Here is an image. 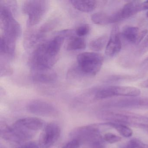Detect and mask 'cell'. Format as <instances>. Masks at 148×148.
<instances>
[{"label":"cell","mask_w":148,"mask_h":148,"mask_svg":"<svg viewBox=\"0 0 148 148\" xmlns=\"http://www.w3.org/2000/svg\"><path fill=\"white\" fill-rule=\"evenodd\" d=\"M18 148H40V147L39 143L31 141L25 143Z\"/></svg>","instance_id":"cell-30"},{"label":"cell","mask_w":148,"mask_h":148,"mask_svg":"<svg viewBox=\"0 0 148 148\" xmlns=\"http://www.w3.org/2000/svg\"><path fill=\"white\" fill-rule=\"evenodd\" d=\"M97 116L100 119L110 123L148 128V118L136 113L125 111L104 110L99 112Z\"/></svg>","instance_id":"cell-1"},{"label":"cell","mask_w":148,"mask_h":148,"mask_svg":"<svg viewBox=\"0 0 148 148\" xmlns=\"http://www.w3.org/2000/svg\"><path fill=\"white\" fill-rule=\"evenodd\" d=\"M139 69L143 71H148V57L142 61L139 66Z\"/></svg>","instance_id":"cell-31"},{"label":"cell","mask_w":148,"mask_h":148,"mask_svg":"<svg viewBox=\"0 0 148 148\" xmlns=\"http://www.w3.org/2000/svg\"><path fill=\"white\" fill-rule=\"evenodd\" d=\"M70 136L71 139H77L81 143L87 144L90 147L94 143L103 140L99 129L96 125L75 128L71 132Z\"/></svg>","instance_id":"cell-7"},{"label":"cell","mask_w":148,"mask_h":148,"mask_svg":"<svg viewBox=\"0 0 148 148\" xmlns=\"http://www.w3.org/2000/svg\"><path fill=\"white\" fill-rule=\"evenodd\" d=\"M108 40L109 38L107 35H101L91 41L89 44V47L91 50L94 51H99L106 47Z\"/></svg>","instance_id":"cell-20"},{"label":"cell","mask_w":148,"mask_h":148,"mask_svg":"<svg viewBox=\"0 0 148 148\" xmlns=\"http://www.w3.org/2000/svg\"><path fill=\"white\" fill-rule=\"evenodd\" d=\"M90 32V27L88 24H82L77 27L75 30L76 34L81 38L87 35Z\"/></svg>","instance_id":"cell-24"},{"label":"cell","mask_w":148,"mask_h":148,"mask_svg":"<svg viewBox=\"0 0 148 148\" xmlns=\"http://www.w3.org/2000/svg\"><path fill=\"white\" fill-rule=\"evenodd\" d=\"M44 121L35 117H27L18 119L14 125L20 128L32 138L35 134L44 126Z\"/></svg>","instance_id":"cell-10"},{"label":"cell","mask_w":148,"mask_h":148,"mask_svg":"<svg viewBox=\"0 0 148 148\" xmlns=\"http://www.w3.org/2000/svg\"><path fill=\"white\" fill-rule=\"evenodd\" d=\"M33 80L37 83L49 84L56 81L57 74L52 69H37L32 70Z\"/></svg>","instance_id":"cell-13"},{"label":"cell","mask_w":148,"mask_h":148,"mask_svg":"<svg viewBox=\"0 0 148 148\" xmlns=\"http://www.w3.org/2000/svg\"><path fill=\"white\" fill-rule=\"evenodd\" d=\"M58 57L53 56L48 51L45 42L37 46L30 59L31 70L52 69Z\"/></svg>","instance_id":"cell-5"},{"label":"cell","mask_w":148,"mask_h":148,"mask_svg":"<svg viewBox=\"0 0 148 148\" xmlns=\"http://www.w3.org/2000/svg\"><path fill=\"white\" fill-rule=\"evenodd\" d=\"M142 2L138 1H130L126 3L121 9L117 11L120 21L128 18L140 11Z\"/></svg>","instance_id":"cell-15"},{"label":"cell","mask_w":148,"mask_h":148,"mask_svg":"<svg viewBox=\"0 0 148 148\" xmlns=\"http://www.w3.org/2000/svg\"><path fill=\"white\" fill-rule=\"evenodd\" d=\"M70 2L77 10L83 12L88 13L92 12L97 5L96 1H71Z\"/></svg>","instance_id":"cell-17"},{"label":"cell","mask_w":148,"mask_h":148,"mask_svg":"<svg viewBox=\"0 0 148 148\" xmlns=\"http://www.w3.org/2000/svg\"><path fill=\"white\" fill-rule=\"evenodd\" d=\"M59 23V20L57 18L53 19L48 21L46 22L43 24L40 27L38 32L40 33L45 35V34L55 29Z\"/></svg>","instance_id":"cell-22"},{"label":"cell","mask_w":148,"mask_h":148,"mask_svg":"<svg viewBox=\"0 0 148 148\" xmlns=\"http://www.w3.org/2000/svg\"><path fill=\"white\" fill-rule=\"evenodd\" d=\"M49 1L43 0L27 1L23 5V11L27 16V25L32 27L38 24L46 14Z\"/></svg>","instance_id":"cell-4"},{"label":"cell","mask_w":148,"mask_h":148,"mask_svg":"<svg viewBox=\"0 0 148 148\" xmlns=\"http://www.w3.org/2000/svg\"><path fill=\"white\" fill-rule=\"evenodd\" d=\"M103 138L104 141L110 144L118 143L122 139L121 137L110 132H108L105 134L103 136Z\"/></svg>","instance_id":"cell-25"},{"label":"cell","mask_w":148,"mask_h":148,"mask_svg":"<svg viewBox=\"0 0 148 148\" xmlns=\"http://www.w3.org/2000/svg\"><path fill=\"white\" fill-rule=\"evenodd\" d=\"M140 86L142 88H148V79L141 82L140 84Z\"/></svg>","instance_id":"cell-33"},{"label":"cell","mask_w":148,"mask_h":148,"mask_svg":"<svg viewBox=\"0 0 148 148\" xmlns=\"http://www.w3.org/2000/svg\"><path fill=\"white\" fill-rule=\"evenodd\" d=\"M0 21L4 34L17 40L21 33L18 22L14 18L12 12L4 4H0Z\"/></svg>","instance_id":"cell-6"},{"label":"cell","mask_w":148,"mask_h":148,"mask_svg":"<svg viewBox=\"0 0 148 148\" xmlns=\"http://www.w3.org/2000/svg\"><path fill=\"white\" fill-rule=\"evenodd\" d=\"M137 108L148 109V97L144 98H138Z\"/></svg>","instance_id":"cell-29"},{"label":"cell","mask_w":148,"mask_h":148,"mask_svg":"<svg viewBox=\"0 0 148 148\" xmlns=\"http://www.w3.org/2000/svg\"><path fill=\"white\" fill-rule=\"evenodd\" d=\"M148 51V34L145 38L144 39L138 47L137 53L138 55H143Z\"/></svg>","instance_id":"cell-26"},{"label":"cell","mask_w":148,"mask_h":148,"mask_svg":"<svg viewBox=\"0 0 148 148\" xmlns=\"http://www.w3.org/2000/svg\"><path fill=\"white\" fill-rule=\"evenodd\" d=\"M86 47L85 40L81 37L73 36L69 38L67 50L69 51H78L84 49Z\"/></svg>","instance_id":"cell-19"},{"label":"cell","mask_w":148,"mask_h":148,"mask_svg":"<svg viewBox=\"0 0 148 148\" xmlns=\"http://www.w3.org/2000/svg\"><path fill=\"white\" fill-rule=\"evenodd\" d=\"M140 94V90L136 87L109 86L95 89L94 100H101L115 97H136Z\"/></svg>","instance_id":"cell-3"},{"label":"cell","mask_w":148,"mask_h":148,"mask_svg":"<svg viewBox=\"0 0 148 148\" xmlns=\"http://www.w3.org/2000/svg\"><path fill=\"white\" fill-rule=\"evenodd\" d=\"M146 17L148 18V11H147V12H146Z\"/></svg>","instance_id":"cell-34"},{"label":"cell","mask_w":148,"mask_h":148,"mask_svg":"<svg viewBox=\"0 0 148 148\" xmlns=\"http://www.w3.org/2000/svg\"><path fill=\"white\" fill-rule=\"evenodd\" d=\"M146 116L148 118V114H147V116Z\"/></svg>","instance_id":"cell-35"},{"label":"cell","mask_w":148,"mask_h":148,"mask_svg":"<svg viewBox=\"0 0 148 148\" xmlns=\"http://www.w3.org/2000/svg\"><path fill=\"white\" fill-rule=\"evenodd\" d=\"M141 8H142V11L148 10V1L142 2Z\"/></svg>","instance_id":"cell-32"},{"label":"cell","mask_w":148,"mask_h":148,"mask_svg":"<svg viewBox=\"0 0 148 148\" xmlns=\"http://www.w3.org/2000/svg\"><path fill=\"white\" fill-rule=\"evenodd\" d=\"M13 70L10 66L8 64H1V76H8L10 75L12 73Z\"/></svg>","instance_id":"cell-27"},{"label":"cell","mask_w":148,"mask_h":148,"mask_svg":"<svg viewBox=\"0 0 148 148\" xmlns=\"http://www.w3.org/2000/svg\"><path fill=\"white\" fill-rule=\"evenodd\" d=\"M146 130H147V131H148V128H146Z\"/></svg>","instance_id":"cell-36"},{"label":"cell","mask_w":148,"mask_h":148,"mask_svg":"<svg viewBox=\"0 0 148 148\" xmlns=\"http://www.w3.org/2000/svg\"><path fill=\"white\" fill-rule=\"evenodd\" d=\"M120 33L117 25L112 27L110 35L106 47L105 53L108 57H113L118 54L122 49Z\"/></svg>","instance_id":"cell-11"},{"label":"cell","mask_w":148,"mask_h":148,"mask_svg":"<svg viewBox=\"0 0 148 148\" xmlns=\"http://www.w3.org/2000/svg\"><path fill=\"white\" fill-rule=\"evenodd\" d=\"M27 110L29 112L37 116L44 117H55L58 111L51 103L44 100H33L28 104Z\"/></svg>","instance_id":"cell-9"},{"label":"cell","mask_w":148,"mask_h":148,"mask_svg":"<svg viewBox=\"0 0 148 148\" xmlns=\"http://www.w3.org/2000/svg\"><path fill=\"white\" fill-rule=\"evenodd\" d=\"M81 144L77 139H71L70 141L64 145L62 148H79Z\"/></svg>","instance_id":"cell-28"},{"label":"cell","mask_w":148,"mask_h":148,"mask_svg":"<svg viewBox=\"0 0 148 148\" xmlns=\"http://www.w3.org/2000/svg\"><path fill=\"white\" fill-rule=\"evenodd\" d=\"M145 76L143 73L138 74H120L109 76L104 80L105 83H112L123 81H134L141 79Z\"/></svg>","instance_id":"cell-16"},{"label":"cell","mask_w":148,"mask_h":148,"mask_svg":"<svg viewBox=\"0 0 148 148\" xmlns=\"http://www.w3.org/2000/svg\"><path fill=\"white\" fill-rule=\"evenodd\" d=\"M94 24L99 25H106L112 24L111 14L104 12H97L93 14L91 17Z\"/></svg>","instance_id":"cell-18"},{"label":"cell","mask_w":148,"mask_h":148,"mask_svg":"<svg viewBox=\"0 0 148 148\" xmlns=\"http://www.w3.org/2000/svg\"><path fill=\"white\" fill-rule=\"evenodd\" d=\"M16 40L4 34L1 35L0 40L1 56L14 58L15 56Z\"/></svg>","instance_id":"cell-14"},{"label":"cell","mask_w":148,"mask_h":148,"mask_svg":"<svg viewBox=\"0 0 148 148\" xmlns=\"http://www.w3.org/2000/svg\"><path fill=\"white\" fill-rule=\"evenodd\" d=\"M106 125L115 129L121 136L124 137H130L133 134L132 130L125 125L116 123H106Z\"/></svg>","instance_id":"cell-21"},{"label":"cell","mask_w":148,"mask_h":148,"mask_svg":"<svg viewBox=\"0 0 148 148\" xmlns=\"http://www.w3.org/2000/svg\"><path fill=\"white\" fill-rule=\"evenodd\" d=\"M61 134V129L58 124L51 123L47 125L40 137V148H51L57 143Z\"/></svg>","instance_id":"cell-8"},{"label":"cell","mask_w":148,"mask_h":148,"mask_svg":"<svg viewBox=\"0 0 148 148\" xmlns=\"http://www.w3.org/2000/svg\"><path fill=\"white\" fill-rule=\"evenodd\" d=\"M123 148H148V144L134 138L130 140Z\"/></svg>","instance_id":"cell-23"},{"label":"cell","mask_w":148,"mask_h":148,"mask_svg":"<svg viewBox=\"0 0 148 148\" xmlns=\"http://www.w3.org/2000/svg\"><path fill=\"white\" fill-rule=\"evenodd\" d=\"M104 58L100 53L84 52L77 57V66L84 76H94L101 70Z\"/></svg>","instance_id":"cell-2"},{"label":"cell","mask_w":148,"mask_h":148,"mask_svg":"<svg viewBox=\"0 0 148 148\" xmlns=\"http://www.w3.org/2000/svg\"><path fill=\"white\" fill-rule=\"evenodd\" d=\"M147 33V30H143L140 32L138 27L126 25L123 27L120 34L129 43L138 44L146 37Z\"/></svg>","instance_id":"cell-12"}]
</instances>
